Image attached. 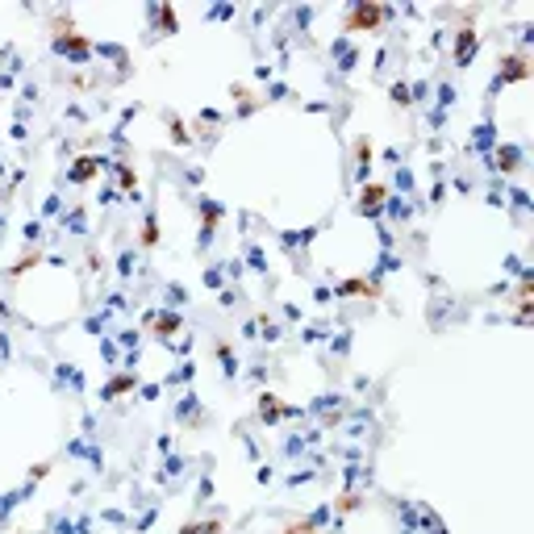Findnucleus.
<instances>
[{
	"mask_svg": "<svg viewBox=\"0 0 534 534\" xmlns=\"http://www.w3.org/2000/svg\"><path fill=\"white\" fill-rule=\"evenodd\" d=\"M155 330H159V334H163V338H167V334H171V330H180V317H175V313H163V317H159V322H155Z\"/></svg>",
	"mask_w": 534,
	"mask_h": 534,
	"instance_id": "nucleus-10",
	"label": "nucleus"
},
{
	"mask_svg": "<svg viewBox=\"0 0 534 534\" xmlns=\"http://www.w3.org/2000/svg\"><path fill=\"white\" fill-rule=\"evenodd\" d=\"M184 534H221V522H205V526H184Z\"/></svg>",
	"mask_w": 534,
	"mask_h": 534,
	"instance_id": "nucleus-12",
	"label": "nucleus"
},
{
	"mask_svg": "<svg viewBox=\"0 0 534 534\" xmlns=\"http://www.w3.org/2000/svg\"><path fill=\"white\" fill-rule=\"evenodd\" d=\"M284 534H313V522H301V526L292 522V526H288V531H284Z\"/></svg>",
	"mask_w": 534,
	"mask_h": 534,
	"instance_id": "nucleus-15",
	"label": "nucleus"
},
{
	"mask_svg": "<svg viewBox=\"0 0 534 534\" xmlns=\"http://www.w3.org/2000/svg\"><path fill=\"white\" fill-rule=\"evenodd\" d=\"M384 17H388V8H384V4H376V0H359V4H351V8H347L343 25H347V33H372Z\"/></svg>",
	"mask_w": 534,
	"mask_h": 534,
	"instance_id": "nucleus-1",
	"label": "nucleus"
},
{
	"mask_svg": "<svg viewBox=\"0 0 534 534\" xmlns=\"http://www.w3.org/2000/svg\"><path fill=\"white\" fill-rule=\"evenodd\" d=\"M217 355H221V363H226V372L234 376V359H230V347H226V343H217Z\"/></svg>",
	"mask_w": 534,
	"mask_h": 534,
	"instance_id": "nucleus-13",
	"label": "nucleus"
},
{
	"mask_svg": "<svg viewBox=\"0 0 534 534\" xmlns=\"http://www.w3.org/2000/svg\"><path fill=\"white\" fill-rule=\"evenodd\" d=\"M92 175H96V159H88V155H84V159H75L71 180H75V184H84V180H92Z\"/></svg>",
	"mask_w": 534,
	"mask_h": 534,
	"instance_id": "nucleus-7",
	"label": "nucleus"
},
{
	"mask_svg": "<svg viewBox=\"0 0 534 534\" xmlns=\"http://www.w3.org/2000/svg\"><path fill=\"white\" fill-rule=\"evenodd\" d=\"M125 388H134V376H117V380H109V388H104V401H113V397H121Z\"/></svg>",
	"mask_w": 534,
	"mask_h": 534,
	"instance_id": "nucleus-9",
	"label": "nucleus"
},
{
	"mask_svg": "<svg viewBox=\"0 0 534 534\" xmlns=\"http://www.w3.org/2000/svg\"><path fill=\"white\" fill-rule=\"evenodd\" d=\"M472 50H476V33H472V29H464V33H460V42H455V63H468V58H472Z\"/></svg>",
	"mask_w": 534,
	"mask_h": 534,
	"instance_id": "nucleus-5",
	"label": "nucleus"
},
{
	"mask_svg": "<svg viewBox=\"0 0 534 534\" xmlns=\"http://www.w3.org/2000/svg\"><path fill=\"white\" fill-rule=\"evenodd\" d=\"M58 50H71V54H79V58H84L92 46H88L84 38H71V33H67V38H58Z\"/></svg>",
	"mask_w": 534,
	"mask_h": 534,
	"instance_id": "nucleus-8",
	"label": "nucleus"
},
{
	"mask_svg": "<svg viewBox=\"0 0 534 534\" xmlns=\"http://www.w3.org/2000/svg\"><path fill=\"white\" fill-rule=\"evenodd\" d=\"M384 196H388L384 184H363V192H359V213H363V217H368V213H380Z\"/></svg>",
	"mask_w": 534,
	"mask_h": 534,
	"instance_id": "nucleus-2",
	"label": "nucleus"
},
{
	"mask_svg": "<svg viewBox=\"0 0 534 534\" xmlns=\"http://www.w3.org/2000/svg\"><path fill=\"white\" fill-rule=\"evenodd\" d=\"M159 242V226H155V217H146V226H142V246H155Z\"/></svg>",
	"mask_w": 534,
	"mask_h": 534,
	"instance_id": "nucleus-11",
	"label": "nucleus"
},
{
	"mask_svg": "<svg viewBox=\"0 0 534 534\" xmlns=\"http://www.w3.org/2000/svg\"><path fill=\"white\" fill-rule=\"evenodd\" d=\"M280 414H284L280 397H272V393H267V397H259V418H263V422H276Z\"/></svg>",
	"mask_w": 534,
	"mask_h": 534,
	"instance_id": "nucleus-6",
	"label": "nucleus"
},
{
	"mask_svg": "<svg viewBox=\"0 0 534 534\" xmlns=\"http://www.w3.org/2000/svg\"><path fill=\"white\" fill-rule=\"evenodd\" d=\"M501 67H505V71L497 75V84H514V79H526V75H531V67H526V58H522V54H510Z\"/></svg>",
	"mask_w": 534,
	"mask_h": 534,
	"instance_id": "nucleus-3",
	"label": "nucleus"
},
{
	"mask_svg": "<svg viewBox=\"0 0 534 534\" xmlns=\"http://www.w3.org/2000/svg\"><path fill=\"white\" fill-rule=\"evenodd\" d=\"M33 263H38V255H25V259H21V263L13 267V276H21V272H25V267H33Z\"/></svg>",
	"mask_w": 534,
	"mask_h": 534,
	"instance_id": "nucleus-14",
	"label": "nucleus"
},
{
	"mask_svg": "<svg viewBox=\"0 0 534 534\" xmlns=\"http://www.w3.org/2000/svg\"><path fill=\"white\" fill-rule=\"evenodd\" d=\"M338 297H380V288L368 284V280H343L338 284Z\"/></svg>",
	"mask_w": 534,
	"mask_h": 534,
	"instance_id": "nucleus-4",
	"label": "nucleus"
}]
</instances>
